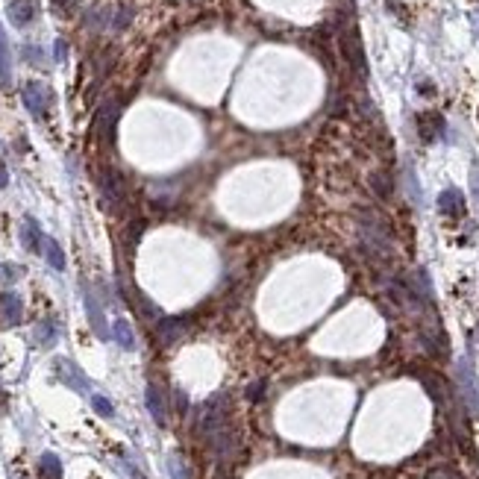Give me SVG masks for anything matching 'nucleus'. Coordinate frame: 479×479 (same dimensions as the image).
I'll return each instance as SVG.
<instances>
[{
	"label": "nucleus",
	"mask_w": 479,
	"mask_h": 479,
	"mask_svg": "<svg viewBox=\"0 0 479 479\" xmlns=\"http://www.w3.org/2000/svg\"><path fill=\"white\" fill-rule=\"evenodd\" d=\"M227 397L224 394H215L212 400L206 403L203 406V412H200V433L212 441L215 435H220L227 429Z\"/></svg>",
	"instance_id": "f257e3e1"
},
{
	"label": "nucleus",
	"mask_w": 479,
	"mask_h": 479,
	"mask_svg": "<svg viewBox=\"0 0 479 479\" xmlns=\"http://www.w3.org/2000/svg\"><path fill=\"white\" fill-rule=\"evenodd\" d=\"M341 47H344V56H347L350 68L365 80V77H367V62H365V51H362L359 30H356V27H347V30H344V35H341Z\"/></svg>",
	"instance_id": "f03ea898"
},
{
	"label": "nucleus",
	"mask_w": 479,
	"mask_h": 479,
	"mask_svg": "<svg viewBox=\"0 0 479 479\" xmlns=\"http://www.w3.org/2000/svg\"><path fill=\"white\" fill-rule=\"evenodd\" d=\"M51 101H53V94L44 82H27L24 85V106L30 109L33 118H44L47 109H51Z\"/></svg>",
	"instance_id": "7ed1b4c3"
},
{
	"label": "nucleus",
	"mask_w": 479,
	"mask_h": 479,
	"mask_svg": "<svg viewBox=\"0 0 479 479\" xmlns=\"http://www.w3.org/2000/svg\"><path fill=\"white\" fill-rule=\"evenodd\" d=\"M101 194H103L106 209H112V212H118L124 206V182H121L115 171H103L101 174Z\"/></svg>",
	"instance_id": "20e7f679"
},
{
	"label": "nucleus",
	"mask_w": 479,
	"mask_h": 479,
	"mask_svg": "<svg viewBox=\"0 0 479 479\" xmlns=\"http://www.w3.org/2000/svg\"><path fill=\"white\" fill-rule=\"evenodd\" d=\"M53 371H56V376L62 379L65 385H71L73 391H89V379L82 376V371L73 362H68V359H56L53 362Z\"/></svg>",
	"instance_id": "39448f33"
},
{
	"label": "nucleus",
	"mask_w": 479,
	"mask_h": 479,
	"mask_svg": "<svg viewBox=\"0 0 479 479\" xmlns=\"http://www.w3.org/2000/svg\"><path fill=\"white\" fill-rule=\"evenodd\" d=\"M417 132H421L424 141H435L444 132V118L438 112H421L417 115Z\"/></svg>",
	"instance_id": "423d86ee"
},
{
	"label": "nucleus",
	"mask_w": 479,
	"mask_h": 479,
	"mask_svg": "<svg viewBox=\"0 0 479 479\" xmlns=\"http://www.w3.org/2000/svg\"><path fill=\"white\" fill-rule=\"evenodd\" d=\"M438 209H441L444 215H450V218H462V215H464V198H462V191H459V189L441 191Z\"/></svg>",
	"instance_id": "0eeeda50"
},
{
	"label": "nucleus",
	"mask_w": 479,
	"mask_h": 479,
	"mask_svg": "<svg viewBox=\"0 0 479 479\" xmlns=\"http://www.w3.org/2000/svg\"><path fill=\"white\" fill-rule=\"evenodd\" d=\"M35 18V0H12L9 3V21L15 27H27Z\"/></svg>",
	"instance_id": "6e6552de"
},
{
	"label": "nucleus",
	"mask_w": 479,
	"mask_h": 479,
	"mask_svg": "<svg viewBox=\"0 0 479 479\" xmlns=\"http://www.w3.org/2000/svg\"><path fill=\"white\" fill-rule=\"evenodd\" d=\"M21 241H24V247H27L30 253H39V250L44 247L42 229H39V224H35L33 218H24V227H21Z\"/></svg>",
	"instance_id": "1a4fd4ad"
},
{
	"label": "nucleus",
	"mask_w": 479,
	"mask_h": 479,
	"mask_svg": "<svg viewBox=\"0 0 479 479\" xmlns=\"http://www.w3.org/2000/svg\"><path fill=\"white\" fill-rule=\"evenodd\" d=\"M121 115V106L112 101V103H106L101 109V118H97V132H101V139H112V132H115V121Z\"/></svg>",
	"instance_id": "9d476101"
},
{
	"label": "nucleus",
	"mask_w": 479,
	"mask_h": 479,
	"mask_svg": "<svg viewBox=\"0 0 479 479\" xmlns=\"http://www.w3.org/2000/svg\"><path fill=\"white\" fill-rule=\"evenodd\" d=\"M147 409H150L153 421L159 426H168V412H165V400H162V391L156 385H147Z\"/></svg>",
	"instance_id": "9b49d317"
},
{
	"label": "nucleus",
	"mask_w": 479,
	"mask_h": 479,
	"mask_svg": "<svg viewBox=\"0 0 479 479\" xmlns=\"http://www.w3.org/2000/svg\"><path fill=\"white\" fill-rule=\"evenodd\" d=\"M12 80V53H9V39L3 27H0V85H9Z\"/></svg>",
	"instance_id": "f8f14e48"
},
{
	"label": "nucleus",
	"mask_w": 479,
	"mask_h": 479,
	"mask_svg": "<svg viewBox=\"0 0 479 479\" xmlns=\"http://www.w3.org/2000/svg\"><path fill=\"white\" fill-rule=\"evenodd\" d=\"M39 479H62V462L53 453H44L39 459Z\"/></svg>",
	"instance_id": "ddd939ff"
},
{
	"label": "nucleus",
	"mask_w": 479,
	"mask_h": 479,
	"mask_svg": "<svg viewBox=\"0 0 479 479\" xmlns=\"http://www.w3.org/2000/svg\"><path fill=\"white\" fill-rule=\"evenodd\" d=\"M112 336H115V341H118L124 350H132V347H136V336H132V329H130V324L124 321V317H118V321H115Z\"/></svg>",
	"instance_id": "4468645a"
},
{
	"label": "nucleus",
	"mask_w": 479,
	"mask_h": 479,
	"mask_svg": "<svg viewBox=\"0 0 479 479\" xmlns=\"http://www.w3.org/2000/svg\"><path fill=\"white\" fill-rule=\"evenodd\" d=\"M0 306H3V315H6V321L9 324H18L21 321V297L18 294H3V297H0Z\"/></svg>",
	"instance_id": "2eb2a0df"
},
{
	"label": "nucleus",
	"mask_w": 479,
	"mask_h": 479,
	"mask_svg": "<svg viewBox=\"0 0 479 479\" xmlns=\"http://www.w3.org/2000/svg\"><path fill=\"white\" fill-rule=\"evenodd\" d=\"M85 309H89V317H92V326L97 336H106V326H103V315H101V306H97L94 294H85Z\"/></svg>",
	"instance_id": "dca6fc26"
},
{
	"label": "nucleus",
	"mask_w": 479,
	"mask_h": 479,
	"mask_svg": "<svg viewBox=\"0 0 479 479\" xmlns=\"http://www.w3.org/2000/svg\"><path fill=\"white\" fill-rule=\"evenodd\" d=\"M182 329V321L180 317H165V321H159V338H162V344H171Z\"/></svg>",
	"instance_id": "f3484780"
},
{
	"label": "nucleus",
	"mask_w": 479,
	"mask_h": 479,
	"mask_svg": "<svg viewBox=\"0 0 479 479\" xmlns=\"http://www.w3.org/2000/svg\"><path fill=\"white\" fill-rule=\"evenodd\" d=\"M44 256H47V262H51V268H56V271H62L65 268V253L53 238H44Z\"/></svg>",
	"instance_id": "a211bd4d"
},
{
	"label": "nucleus",
	"mask_w": 479,
	"mask_h": 479,
	"mask_svg": "<svg viewBox=\"0 0 479 479\" xmlns=\"http://www.w3.org/2000/svg\"><path fill=\"white\" fill-rule=\"evenodd\" d=\"M92 406H94V412H97V415H103V417H112V415H115L112 403H109L106 397H101V394H97V397H92Z\"/></svg>",
	"instance_id": "6ab92c4d"
},
{
	"label": "nucleus",
	"mask_w": 479,
	"mask_h": 479,
	"mask_svg": "<svg viewBox=\"0 0 479 479\" xmlns=\"http://www.w3.org/2000/svg\"><path fill=\"white\" fill-rule=\"evenodd\" d=\"M0 277H3V279H18L21 268L18 265H3V268H0Z\"/></svg>",
	"instance_id": "aec40b11"
},
{
	"label": "nucleus",
	"mask_w": 479,
	"mask_h": 479,
	"mask_svg": "<svg viewBox=\"0 0 479 479\" xmlns=\"http://www.w3.org/2000/svg\"><path fill=\"white\" fill-rule=\"evenodd\" d=\"M371 182H374V189H376L379 194H383V198H388V194H391V186L385 182V177H374Z\"/></svg>",
	"instance_id": "412c9836"
},
{
	"label": "nucleus",
	"mask_w": 479,
	"mask_h": 479,
	"mask_svg": "<svg viewBox=\"0 0 479 479\" xmlns=\"http://www.w3.org/2000/svg\"><path fill=\"white\" fill-rule=\"evenodd\" d=\"M35 338H39V341H51L53 338V326L51 324H42L39 333H35Z\"/></svg>",
	"instance_id": "4be33fe9"
},
{
	"label": "nucleus",
	"mask_w": 479,
	"mask_h": 479,
	"mask_svg": "<svg viewBox=\"0 0 479 479\" xmlns=\"http://www.w3.org/2000/svg\"><path fill=\"white\" fill-rule=\"evenodd\" d=\"M6 182H9V171L0 165V189H6Z\"/></svg>",
	"instance_id": "5701e85b"
},
{
	"label": "nucleus",
	"mask_w": 479,
	"mask_h": 479,
	"mask_svg": "<svg viewBox=\"0 0 479 479\" xmlns=\"http://www.w3.org/2000/svg\"><path fill=\"white\" fill-rule=\"evenodd\" d=\"M56 59H59V62L65 59V42H56Z\"/></svg>",
	"instance_id": "b1692460"
},
{
	"label": "nucleus",
	"mask_w": 479,
	"mask_h": 479,
	"mask_svg": "<svg viewBox=\"0 0 479 479\" xmlns=\"http://www.w3.org/2000/svg\"><path fill=\"white\" fill-rule=\"evenodd\" d=\"M473 191H476V200H479V171H473Z\"/></svg>",
	"instance_id": "393cba45"
}]
</instances>
